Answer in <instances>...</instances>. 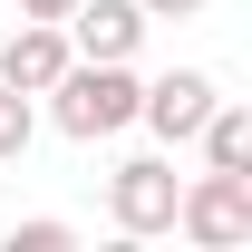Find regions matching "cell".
I'll return each instance as SVG.
<instances>
[{
	"label": "cell",
	"mask_w": 252,
	"mask_h": 252,
	"mask_svg": "<svg viewBox=\"0 0 252 252\" xmlns=\"http://www.w3.org/2000/svg\"><path fill=\"white\" fill-rule=\"evenodd\" d=\"M78 0H20V20H68Z\"/></svg>",
	"instance_id": "obj_11"
},
{
	"label": "cell",
	"mask_w": 252,
	"mask_h": 252,
	"mask_svg": "<svg viewBox=\"0 0 252 252\" xmlns=\"http://www.w3.org/2000/svg\"><path fill=\"white\" fill-rule=\"evenodd\" d=\"M136 97H146L136 59H68L59 78H49V126L78 136V146H97V136L136 126Z\"/></svg>",
	"instance_id": "obj_1"
},
{
	"label": "cell",
	"mask_w": 252,
	"mask_h": 252,
	"mask_svg": "<svg viewBox=\"0 0 252 252\" xmlns=\"http://www.w3.org/2000/svg\"><path fill=\"white\" fill-rule=\"evenodd\" d=\"M214 78L204 68H165V78H146V97H136V126L156 136V146H194V126L214 117Z\"/></svg>",
	"instance_id": "obj_4"
},
{
	"label": "cell",
	"mask_w": 252,
	"mask_h": 252,
	"mask_svg": "<svg viewBox=\"0 0 252 252\" xmlns=\"http://www.w3.org/2000/svg\"><path fill=\"white\" fill-rule=\"evenodd\" d=\"M68 243H78V233H68L59 214H30L20 233H10V252H68Z\"/></svg>",
	"instance_id": "obj_9"
},
{
	"label": "cell",
	"mask_w": 252,
	"mask_h": 252,
	"mask_svg": "<svg viewBox=\"0 0 252 252\" xmlns=\"http://www.w3.org/2000/svg\"><path fill=\"white\" fill-rule=\"evenodd\" d=\"M78 59L68 49L59 20H20V39H0V88H20V97H49V78Z\"/></svg>",
	"instance_id": "obj_5"
},
{
	"label": "cell",
	"mask_w": 252,
	"mask_h": 252,
	"mask_svg": "<svg viewBox=\"0 0 252 252\" xmlns=\"http://www.w3.org/2000/svg\"><path fill=\"white\" fill-rule=\"evenodd\" d=\"M175 233H185L194 252H243V243H252V175H223V165L185 175V194H175Z\"/></svg>",
	"instance_id": "obj_2"
},
{
	"label": "cell",
	"mask_w": 252,
	"mask_h": 252,
	"mask_svg": "<svg viewBox=\"0 0 252 252\" xmlns=\"http://www.w3.org/2000/svg\"><path fill=\"white\" fill-rule=\"evenodd\" d=\"M175 194H185L175 146H165V156H126L117 175H107V223H117L126 243H156V233H175Z\"/></svg>",
	"instance_id": "obj_3"
},
{
	"label": "cell",
	"mask_w": 252,
	"mask_h": 252,
	"mask_svg": "<svg viewBox=\"0 0 252 252\" xmlns=\"http://www.w3.org/2000/svg\"><path fill=\"white\" fill-rule=\"evenodd\" d=\"M194 146H204V165H223V175H252V107L243 97H214V117L194 126Z\"/></svg>",
	"instance_id": "obj_7"
},
{
	"label": "cell",
	"mask_w": 252,
	"mask_h": 252,
	"mask_svg": "<svg viewBox=\"0 0 252 252\" xmlns=\"http://www.w3.org/2000/svg\"><path fill=\"white\" fill-rule=\"evenodd\" d=\"M30 136H39V107H30L20 88H0V165H20V156H30Z\"/></svg>",
	"instance_id": "obj_8"
},
{
	"label": "cell",
	"mask_w": 252,
	"mask_h": 252,
	"mask_svg": "<svg viewBox=\"0 0 252 252\" xmlns=\"http://www.w3.org/2000/svg\"><path fill=\"white\" fill-rule=\"evenodd\" d=\"M59 30H68V49H78V59H136L146 10H136V0H78Z\"/></svg>",
	"instance_id": "obj_6"
},
{
	"label": "cell",
	"mask_w": 252,
	"mask_h": 252,
	"mask_svg": "<svg viewBox=\"0 0 252 252\" xmlns=\"http://www.w3.org/2000/svg\"><path fill=\"white\" fill-rule=\"evenodd\" d=\"M136 10H146V20H194L204 0H136Z\"/></svg>",
	"instance_id": "obj_10"
}]
</instances>
